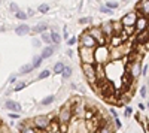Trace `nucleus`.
<instances>
[{
  "instance_id": "c756f323",
  "label": "nucleus",
  "mask_w": 149,
  "mask_h": 133,
  "mask_svg": "<svg viewBox=\"0 0 149 133\" xmlns=\"http://www.w3.org/2000/svg\"><path fill=\"white\" fill-rule=\"evenodd\" d=\"M76 42H78V38H74V36H72V38H67V45H69V46H73Z\"/></svg>"
},
{
  "instance_id": "de8ad7c7",
  "label": "nucleus",
  "mask_w": 149,
  "mask_h": 133,
  "mask_svg": "<svg viewBox=\"0 0 149 133\" xmlns=\"http://www.w3.org/2000/svg\"><path fill=\"white\" fill-rule=\"evenodd\" d=\"M125 2H127V0H125Z\"/></svg>"
},
{
  "instance_id": "49530a36",
  "label": "nucleus",
  "mask_w": 149,
  "mask_h": 133,
  "mask_svg": "<svg viewBox=\"0 0 149 133\" xmlns=\"http://www.w3.org/2000/svg\"><path fill=\"white\" fill-rule=\"evenodd\" d=\"M0 32H5V27H2V26H0Z\"/></svg>"
},
{
  "instance_id": "9b49d317",
  "label": "nucleus",
  "mask_w": 149,
  "mask_h": 133,
  "mask_svg": "<svg viewBox=\"0 0 149 133\" xmlns=\"http://www.w3.org/2000/svg\"><path fill=\"white\" fill-rule=\"evenodd\" d=\"M5 106H6V109L14 111V112H19L21 111V105L18 102H14V100H6L5 102Z\"/></svg>"
},
{
  "instance_id": "7ed1b4c3",
  "label": "nucleus",
  "mask_w": 149,
  "mask_h": 133,
  "mask_svg": "<svg viewBox=\"0 0 149 133\" xmlns=\"http://www.w3.org/2000/svg\"><path fill=\"white\" fill-rule=\"evenodd\" d=\"M81 69L84 72L86 81H88L91 85H93V84H97V79H95V66L94 64H91V63H82Z\"/></svg>"
},
{
  "instance_id": "20e7f679",
  "label": "nucleus",
  "mask_w": 149,
  "mask_h": 133,
  "mask_svg": "<svg viewBox=\"0 0 149 133\" xmlns=\"http://www.w3.org/2000/svg\"><path fill=\"white\" fill-rule=\"evenodd\" d=\"M79 55H81L82 63H91V64H94V48L81 45L79 46Z\"/></svg>"
},
{
  "instance_id": "e433bc0d",
  "label": "nucleus",
  "mask_w": 149,
  "mask_h": 133,
  "mask_svg": "<svg viewBox=\"0 0 149 133\" xmlns=\"http://www.w3.org/2000/svg\"><path fill=\"white\" fill-rule=\"evenodd\" d=\"M115 126H116V127H115V129H119V127H121V120H119V118H118V117H116V118H115Z\"/></svg>"
},
{
  "instance_id": "58836bf2",
  "label": "nucleus",
  "mask_w": 149,
  "mask_h": 133,
  "mask_svg": "<svg viewBox=\"0 0 149 133\" xmlns=\"http://www.w3.org/2000/svg\"><path fill=\"white\" fill-rule=\"evenodd\" d=\"M63 36H64L66 39L69 38V30H67V27H64V30H63Z\"/></svg>"
},
{
  "instance_id": "393cba45",
  "label": "nucleus",
  "mask_w": 149,
  "mask_h": 133,
  "mask_svg": "<svg viewBox=\"0 0 149 133\" xmlns=\"http://www.w3.org/2000/svg\"><path fill=\"white\" fill-rule=\"evenodd\" d=\"M15 14H17L15 17H17L18 20H22V21H26V20L29 18V15L26 14V12H22V10H17V12H15Z\"/></svg>"
},
{
  "instance_id": "6ab92c4d",
  "label": "nucleus",
  "mask_w": 149,
  "mask_h": 133,
  "mask_svg": "<svg viewBox=\"0 0 149 133\" xmlns=\"http://www.w3.org/2000/svg\"><path fill=\"white\" fill-rule=\"evenodd\" d=\"M33 69H34V67H33V64H24V66L19 69V74H22V75L30 74V72H31Z\"/></svg>"
},
{
  "instance_id": "bb28decb",
  "label": "nucleus",
  "mask_w": 149,
  "mask_h": 133,
  "mask_svg": "<svg viewBox=\"0 0 149 133\" xmlns=\"http://www.w3.org/2000/svg\"><path fill=\"white\" fill-rule=\"evenodd\" d=\"M140 96L143 99H148V85H146V84L140 87Z\"/></svg>"
},
{
  "instance_id": "37998d69",
  "label": "nucleus",
  "mask_w": 149,
  "mask_h": 133,
  "mask_svg": "<svg viewBox=\"0 0 149 133\" xmlns=\"http://www.w3.org/2000/svg\"><path fill=\"white\" fill-rule=\"evenodd\" d=\"M15 81H17V78H15V76H10V78H9V82H12V84H14Z\"/></svg>"
},
{
  "instance_id": "f704fd0d",
  "label": "nucleus",
  "mask_w": 149,
  "mask_h": 133,
  "mask_svg": "<svg viewBox=\"0 0 149 133\" xmlns=\"http://www.w3.org/2000/svg\"><path fill=\"white\" fill-rule=\"evenodd\" d=\"M133 114V108L131 106H125V117H130Z\"/></svg>"
},
{
  "instance_id": "1a4fd4ad",
  "label": "nucleus",
  "mask_w": 149,
  "mask_h": 133,
  "mask_svg": "<svg viewBox=\"0 0 149 133\" xmlns=\"http://www.w3.org/2000/svg\"><path fill=\"white\" fill-rule=\"evenodd\" d=\"M134 34L136 36L133 39L136 41V43H145V42H148V29L140 30V32H136Z\"/></svg>"
},
{
  "instance_id": "c85d7f7f",
  "label": "nucleus",
  "mask_w": 149,
  "mask_h": 133,
  "mask_svg": "<svg viewBox=\"0 0 149 133\" xmlns=\"http://www.w3.org/2000/svg\"><path fill=\"white\" fill-rule=\"evenodd\" d=\"M26 87H27V84H26V82H18L17 85L14 87V90H15V91H19V90H22V88H26Z\"/></svg>"
},
{
  "instance_id": "39448f33",
  "label": "nucleus",
  "mask_w": 149,
  "mask_h": 133,
  "mask_svg": "<svg viewBox=\"0 0 149 133\" xmlns=\"http://www.w3.org/2000/svg\"><path fill=\"white\" fill-rule=\"evenodd\" d=\"M49 121H51V118H49L48 115H36V117L31 120L33 126L37 127V129H40L42 132H45V129L48 127Z\"/></svg>"
},
{
  "instance_id": "f3484780",
  "label": "nucleus",
  "mask_w": 149,
  "mask_h": 133,
  "mask_svg": "<svg viewBox=\"0 0 149 133\" xmlns=\"http://www.w3.org/2000/svg\"><path fill=\"white\" fill-rule=\"evenodd\" d=\"M48 30V22H39L37 26L33 29L34 33H42V32H46Z\"/></svg>"
},
{
  "instance_id": "f03ea898",
  "label": "nucleus",
  "mask_w": 149,
  "mask_h": 133,
  "mask_svg": "<svg viewBox=\"0 0 149 133\" xmlns=\"http://www.w3.org/2000/svg\"><path fill=\"white\" fill-rule=\"evenodd\" d=\"M73 117V112H72V100H69L61 109L58 111V115H57V120L60 123H69Z\"/></svg>"
},
{
  "instance_id": "7c9ffc66",
  "label": "nucleus",
  "mask_w": 149,
  "mask_h": 133,
  "mask_svg": "<svg viewBox=\"0 0 149 133\" xmlns=\"http://www.w3.org/2000/svg\"><path fill=\"white\" fill-rule=\"evenodd\" d=\"M106 6H107L109 9H116V8L119 6V3H118V2H107Z\"/></svg>"
},
{
  "instance_id": "9d476101",
  "label": "nucleus",
  "mask_w": 149,
  "mask_h": 133,
  "mask_svg": "<svg viewBox=\"0 0 149 133\" xmlns=\"http://www.w3.org/2000/svg\"><path fill=\"white\" fill-rule=\"evenodd\" d=\"M136 14L134 12H130V14H127V15H124L122 18H121V22H122V26H133V24L136 22Z\"/></svg>"
},
{
  "instance_id": "473e14b6",
  "label": "nucleus",
  "mask_w": 149,
  "mask_h": 133,
  "mask_svg": "<svg viewBox=\"0 0 149 133\" xmlns=\"http://www.w3.org/2000/svg\"><path fill=\"white\" fill-rule=\"evenodd\" d=\"M9 9H10L12 12H17V10H19V8H18V5H17V3H10V5H9Z\"/></svg>"
},
{
  "instance_id": "a878e982",
  "label": "nucleus",
  "mask_w": 149,
  "mask_h": 133,
  "mask_svg": "<svg viewBox=\"0 0 149 133\" xmlns=\"http://www.w3.org/2000/svg\"><path fill=\"white\" fill-rule=\"evenodd\" d=\"M100 12L102 14H107V15H113V9H109L107 6H100Z\"/></svg>"
},
{
  "instance_id": "2f4dec72",
  "label": "nucleus",
  "mask_w": 149,
  "mask_h": 133,
  "mask_svg": "<svg viewBox=\"0 0 149 133\" xmlns=\"http://www.w3.org/2000/svg\"><path fill=\"white\" fill-rule=\"evenodd\" d=\"M148 72H149V66H148V64L142 66V70H140V75H143V76H148Z\"/></svg>"
},
{
  "instance_id": "0eeeda50",
  "label": "nucleus",
  "mask_w": 149,
  "mask_h": 133,
  "mask_svg": "<svg viewBox=\"0 0 149 133\" xmlns=\"http://www.w3.org/2000/svg\"><path fill=\"white\" fill-rule=\"evenodd\" d=\"M79 43L81 45H84V46H91V48H94V46H97V42H95V39L93 38V36L88 33V30H85L81 36H79Z\"/></svg>"
},
{
  "instance_id": "4468645a",
  "label": "nucleus",
  "mask_w": 149,
  "mask_h": 133,
  "mask_svg": "<svg viewBox=\"0 0 149 133\" xmlns=\"http://www.w3.org/2000/svg\"><path fill=\"white\" fill-rule=\"evenodd\" d=\"M110 24H112V32H113V34H119L121 32H122V22H121V20H116V21H110Z\"/></svg>"
},
{
  "instance_id": "4c0bfd02",
  "label": "nucleus",
  "mask_w": 149,
  "mask_h": 133,
  "mask_svg": "<svg viewBox=\"0 0 149 133\" xmlns=\"http://www.w3.org/2000/svg\"><path fill=\"white\" fill-rule=\"evenodd\" d=\"M9 118H12V120H17V118H18V112H14V114L10 112V114H9Z\"/></svg>"
},
{
  "instance_id": "6e6552de",
  "label": "nucleus",
  "mask_w": 149,
  "mask_h": 133,
  "mask_svg": "<svg viewBox=\"0 0 149 133\" xmlns=\"http://www.w3.org/2000/svg\"><path fill=\"white\" fill-rule=\"evenodd\" d=\"M134 27H136V32H140V30L148 29V17H139V18H136Z\"/></svg>"
},
{
  "instance_id": "ea45409f",
  "label": "nucleus",
  "mask_w": 149,
  "mask_h": 133,
  "mask_svg": "<svg viewBox=\"0 0 149 133\" xmlns=\"http://www.w3.org/2000/svg\"><path fill=\"white\" fill-rule=\"evenodd\" d=\"M33 45H34L36 48H39V46H40V41H37V39H34V41H33Z\"/></svg>"
},
{
  "instance_id": "f8f14e48",
  "label": "nucleus",
  "mask_w": 149,
  "mask_h": 133,
  "mask_svg": "<svg viewBox=\"0 0 149 133\" xmlns=\"http://www.w3.org/2000/svg\"><path fill=\"white\" fill-rule=\"evenodd\" d=\"M30 32H31V29H30V26H27V24H19V26L15 27V33H17L18 36L29 34Z\"/></svg>"
},
{
  "instance_id": "cd10ccee",
  "label": "nucleus",
  "mask_w": 149,
  "mask_h": 133,
  "mask_svg": "<svg viewBox=\"0 0 149 133\" xmlns=\"http://www.w3.org/2000/svg\"><path fill=\"white\" fill-rule=\"evenodd\" d=\"M37 9H39V12H42V14H46V12L49 10V6L46 5V3H42L39 8H37Z\"/></svg>"
},
{
  "instance_id": "ddd939ff",
  "label": "nucleus",
  "mask_w": 149,
  "mask_h": 133,
  "mask_svg": "<svg viewBox=\"0 0 149 133\" xmlns=\"http://www.w3.org/2000/svg\"><path fill=\"white\" fill-rule=\"evenodd\" d=\"M136 9H140L143 12V15L148 17V14H149V0H140V2L137 3V6H136Z\"/></svg>"
},
{
  "instance_id": "a18cd8bd",
  "label": "nucleus",
  "mask_w": 149,
  "mask_h": 133,
  "mask_svg": "<svg viewBox=\"0 0 149 133\" xmlns=\"http://www.w3.org/2000/svg\"><path fill=\"white\" fill-rule=\"evenodd\" d=\"M134 117H136V120H137V121H140V114H136Z\"/></svg>"
},
{
  "instance_id": "a19ab883",
  "label": "nucleus",
  "mask_w": 149,
  "mask_h": 133,
  "mask_svg": "<svg viewBox=\"0 0 149 133\" xmlns=\"http://www.w3.org/2000/svg\"><path fill=\"white\" fill-rule=\"evenodd\" d=\"M27 15H29V17L34 15V10H33V9H29V10H27Z\"/></svg>"
},
{
  "instance_id": "79ce46f5",
  "label": "nucleus",
  "mask_w": 149,
  "mask_h": 133,
  "mask_svg": "<svg viewBox=\"0 0 149 133\" xmlns=\"http://www.w3.org/2000/svg\"><path fill=\"white\" fill-rule=\"evenodd\" d=\"M139 109L145 111V109H146V105H143V103H139Z\"/></svg>"
},
{
  "instance_id": "b1692460",
  "label": "nucleus",
  "mask_w": 149,
  "mask_h": 133,
  "mask_svg": "<svg viewBox=\"0 0 149 133\" xmlns=\"http://www.w3.org/2000/svg\"><path fill=\"white\" fill-rule=\"evenodd\" d=\"M49 75H51V70L49 69H45V70H42L39 75H37V79H45V78H48Z\"/></svg>"
},
{
  "instance_id": "a211bd4d",
  "label": "nucleus",
  "mask_w": 149,
  "mask_h": 133,
  "mask_svg": "<svg viewBox=\"0 0 149 133\" xmlns=\"http://www.w3.org/2000/svg\"><path fill=\"white\" fill-rule=\"evenodd\" d=\"M60 75H63L64 79L70 78V76H72V67H70V66H64V69L61 70V74H60Z\"/></svg>"
},
{
  "instance_id": "dca6fc26",
  "label": "nucleus",
  "mask_w": 149,
  "mask_h": 133,
  "mask_svg": "<svg viewBox=\"0 0 149 133\" xmlns=\"http://www.w3.org/2000/svg\"><path fill=\"white\" fill-rule=\"evenodd\" d=\"M49 34H51V42L55 43V45H60V42H61V36H60V33L55 32V30H52Z\"/></svg>"
},
{
  "instance_id": "423d86ee",
  "label": "nucleus",
  "mask_w": 149,
  "mask_h": 133,
  "mask_svg": "<svg viewBox=\"0 0 149 133\" xmlns=\"http://www.w3.org/2000/svg\"><path fill=\"white\" fill-rule=\"evenodd\" d=\"M88 33L95 39L97 45H106V36L103 34L100 27H91V29H88Z\"/></svg>"
},
{
  "instance_id": "5701e85b",
  "label": "nucleus",
  "mask_w": 149,
  "mask_h": 133,
  "mask_svg": "<svg viewBox=\"0 0 149 133\" xmlns=\"http://www.w3.org/2000/svg\"><path fill=\"white\" fill-rule=\"evenodd\" d=\"M42 60H43V58H42V55H36V57L33 58V63H31V64H33V67H39V66L42 64Z\"/></svg>"
},
{
  "instance_id": "c9c22d12",
  "label": "nucleus",
  "mask_w": 149,
  "mask_h": 133,
  "mask_svg": "<svg viewBox=\"0 0 149 133\" xmlns=\"http://www.w3.org/2000/svg\"><path fill=\"white\" fill-rule=\"evenodd\" d=\"M109 111H110V115L113 117V118H116V117H118V114H116V111H115V108H110Z\"/></svg>"
},
{
  "instance_id": "2eb2a0df",
  "label": "nucleus",
  "mask_w": 149,
  "mask_h": 133,
  "mask_svg": "<svg viewBox=\"0 0 149 133\" xmlns=\"http://www.w3.org/2000/svg\"><path fill=\"white\" fill-rule=\"evenodd\" d=\"M54 51H55V46H52L51 43H49V45L45 48V50L42 51V54H40V55H42V58L45 60V58H49V57H51V55L54 54Z\"/></svg>"
},
{
  "instance_id": "c03bdc74",
  "label": "nucleus",
  "mask_w": 149,
  "mask_h": 133,
  "mask_svg": "<svg viewBox=\"0 0 149 133\" xmlns=\"http://www.w3.org/2000/svg\"><path fill=\"white\" fill-rule=\"evenodd\" d=\"M67 55H69V57H73V50H69V51H67Z\"/></svg>"
},
{
  "instance_id": "4be33fe9",
  "label": "nucleus",
  "mask_w": 149,
  "mask_h": 133,
  "mask_svg": "<svg viewBox=\"0 0 149 133\" xmlns=\"http://www.w3.org/2000/svg\"><path fill=\"white\" fill-rule=\"evenodd\" d=\"M40 34H42V42H43V43H48V45H49V43H52V42H51V34H49V33L42 32Z\"/></svg>"
},
{
  "instance_id": "f257e3e1",
  "label": "nucleus",
  "mask_w": 149,
  "mask_h": 133,
  "mask_svg": "<svg viewBox=\"0 0 149 133\" xmlns=\"http://www.w3.org/2000/svg\"><path fill=\"white\" fill-rule=\"evenodd\" d=\"M94 63L103 64V66L109 63V46L107 45L94 46Z\"/></svg>"
},
{
  "instance_id": "72a5a7b5",
  "label": "nucleus",
  "mask_w": 149,
  "mask_h": 133,
  "mask_svg": "<svg viewBox=\"0 0 149 133\" xmlns=\"http://www.w3.org/2000/svg\"><path fill=\"white\" fill-rule=\"evenodd\" d=\"M88 22H91V18H90V17H86V18H81V20H79V24H88Z\"/></svg>"
},
{
  "instance_id": "aec40b11",
  "label": "nucleus",
  "mask_w": 149,
  "mask_h": 133,
  "mask_svg": "<svg viewBox=\"0 0 149 133\" xmlns=\"http://www.w3.org/2000/svg\"><path fill=\"white\" fill-rule=\"evenodd\" d=\"M54 100H55V97H54V96H48V97H45V99L40 102V105H42V106H48V105L54 103Z\"/></svg>"
},
{
  "instance_id": "412c9836",
  "label": "nucleus",
  "mask_w": 149,
  "mask_h": 133,
  "mask_svg": "<svg viewBox=\"0 0 149 133\" xmlns=\"http://www.w3.org/2000/svg\"><path fill=\"white\" fill-rule=\"evenodd\" d=\"M63 69H64V63H61V62L55 63V66H54V74H55V75H60Z\"/></svg>"
}]
</instances>
